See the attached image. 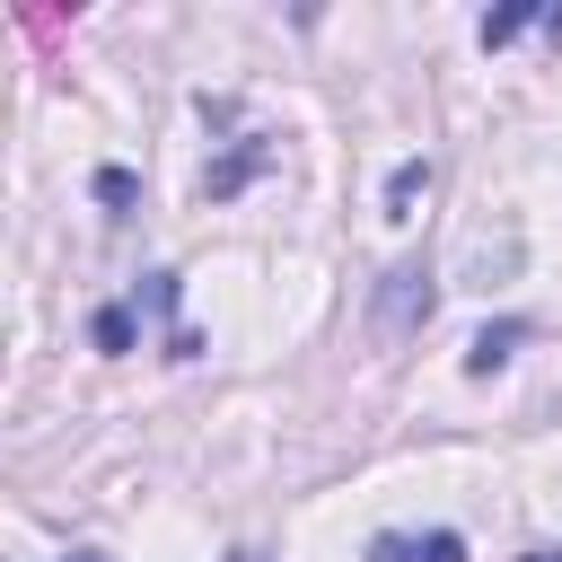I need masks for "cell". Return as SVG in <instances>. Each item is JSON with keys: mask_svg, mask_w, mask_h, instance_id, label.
Here are the masks:
<instances>
[{"mask_svg": "<svg viewBox=\"0 0 562 562\" xmlns=\"http://www.w3.org/2000/svg\"><path fill=\"white\" fill-rule=\"evenodd\" d=\"M369 562H465V536H448V527H430V536H378Z\"/></svg>", "mask_w": 562, "mask_h": 562, "instance_id": "cell-2", "label": "cell"}, {"mask_svg": "<svg viewBox=\"0 0 562 562\" xmlns=\"http://www.w3.org/2000/svg\"><path fill=\"white\" fill-rule=\"evenodd\" d=\"M518 342H527V325H483V334L465 342V369H474V378H492V369H501Z\"/></svg>", "mask_w": 562, "mask_h": 562, "instance_id": "cell-4", "label": "cell"}, {"mask_svg": "<svg viewBox=\"0 0 562 562\" xmlns=\"http://www.w3.org/2000/svg\"><path fill=\"white\" fill-rule=\"evenodd\" d=\"M88 342H97V351H132V342H140V307H123V299L97 307V316H88Z\"/></svg>", "mask_w": 562, "mask_h": 562, "instance_id": "cell-3", "label": "cell"}, {"mask_svg": "<svg viewBox=\"0 0 562 562\" xmlns=\"http://www.w3.org/2000/svg\"><path fill=\"white\" fill-rule=\"evenodd\" d=\"M70 562H105V553H70Z\"/></svg>", "mask_w": 562, "mask_h": 562, "instance_id": "cell-9", "label": "cell"}, {"mask_svg": "<svg viewBox=\"0 0 562 562\" xmlns=\"http://www.w3.org/2000/svg\"><path fill=\"white\" fill-rule=\"evenodd\" d=\"M132 193H140L132 167H97V202H105V211H132Z\"/></svg>", "mask_w": 562, "mask_h": 562, "instance_id": "cell-7", "label": "cell"}, {"mask_svg": "<svg viewBox=\"0 0 562 562\" xmlns=\"http://www.w3.org/2000/svg\"><path fill=\"white\" fill-rule=\"evenodd\" d=\"M422 193H430V158H404V167L386 176V220H413Z\"/></svg>", "mask_w": 562, "mask_h": 562, "instance_id": "cell-6", "label": "cell"}, {"mask_svg": "<svg viewBox=\"0 0 562 562\" xmlns=\"http://www.w3.org/2000/svg\"><path fill=\"white\" fill-rule=\"evenodd\" d=\"M430 307H439V290H430L422 263H395V272L378 281V334H386V342H404L413 325H430Z\"/></svg>", "mask_w": 562, "mask_h": 562, "instance_id": "cell-1", "label": "cell"}, {"mask_svg": "<svg viewBox=\"0 0 562 562\" xmlns=\"http://www.w3.org/2000/svg\"><path fill=\"white\" fill-rule=\"evenodd\" d=\"M527 26H544V9H527V0H518V9H483V26H474V35H483V53H501V44H518Z\"/></svg>", "mask_w": 562, "mask_h": 562, "instance_id": "cell-5", "label": "cell"}, {"mask_svg": "<svg viewBox=\"0 0 562 562\" xmlns=\"http://www.w3.org/2000/svg\"><path fill=\"white\" fill-rule=\"evenodd\" d=\"M527 562H562V544H536V553H527Z\"/></svg>", "mask_w": 562, "mask_h": 562, "instance_id": "cell-8", "label": "cell"}, {"mask_svg": "<svg viewBox=\"0 0 562 562\" xmlns=\"http://www.w3.org/2000/svg\"><path fill=\"white\" fill-rule=\"evenodd\" d=\"M228 562H246V553H228Z\"/></svg>", "mask_w": 562, "mask_h": 562, "instance_id": "cell-10", "label": "cell"}]
</instances>
